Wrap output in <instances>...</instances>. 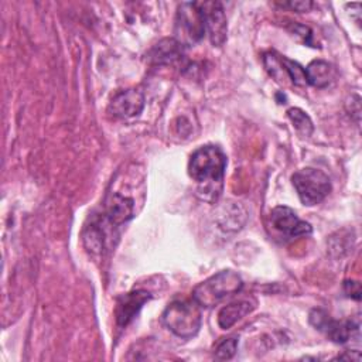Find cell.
I'll use <instances>...</instances> for the list:
<instances>
[{
  "instance_id": "obj_16",
  "label": "cell",
  "mask_w": 362,
  "mask_h": 362,
  "mask_svg": "<svg viewBox=\"0 0 362 362\" xmlns=\"http://www.w3.org/2000/svg\"><path fill=\"white\" fill-rule=\"evenodd\" d=\"M287 116L291 120L294 129L301 134V136H310L314 130V124L313 120L310 119V116L301 110L300 107H290L287 110Z\"/></svg>"
},
{
  "instance_id": "obj_10",
  "label": "cell",
  "mask_w": 362,
  "mask_h": 362,
  "mask_svg": "<svg viewBox=\"0 0 362 362\" xmlns=\"http://www.w3.org/2000/svg\"><path fill=\"white\" fill-rule=\"evenodd\" d=\"M144 107V96L137 89H126L117 92L109 106L107 112L116 119H130L141 113Z\"/></svg>"
},
{
  "instance_id": "obj_5",
  "label": "cell",
  "mask_w": 362,
  "mask_h": 362,
  "mask_svg": "<svg viewBox=\"0 0 362 362\" xmlns=\"http://www.w3.org/2000/svg\"><path fill=\"white\" fill-rule=\"evenodd\" d=\"M308 321L315 329L324 332L325 337L335 344H345L354 337L359 338L358 322H354L352 320H345V321L334 320L327 311L321 308L311 310L308 314Z\"/></svg>"
},
{
  "instance_id": "obj_7",
  "label": "cell",
  "mask_w": 362,
  "mask_h": 362,
  "mask_svg": "<svg viewBox=\"0 0 362 362\" xmlns=\"http://www.w3.org/2000/svg\"><path fill=\"white\" fill-rule=\"evenodd\" d=\"M177 30L191 42L199 41L205 34V20L198 1L181 3L177 11Z\"/></svg>"
},
{
  "instance_id": "obj_9",
  "label": "cell",
  "mask_w": 362,
  "mask_h": 362,
  "mask_svg": "<svg viewBox=\"0 0 362 362\" xmlns=\"http://www.w3.org/2000/svg\"><path fill=\"white\" fill-rule=\"evenodd\" d=\"M204 20H205V30L208 31L209 41L214 47H221L225 40H226V31H228V24H226V16L225 10L221 1H204L198 3Z\"/></svg>"
},
{
  "instance_id": "obj_19",
  "label": "cell",
  "mask_w": 362,
  "mask_h": 362,
  "mask_svg": "<svg viewBox=\"0 0 362 362\" xmlns=\"http://www.w3.org/2000/svg\"><path fill=\"white\" fill-rule=\"evenodd\" d=\"M344 290L348 297L354 300H361V283L356 280H346L344 281Z\"/></svg>"
},
{
  "instance_id": "obj_2",
  "label": "cell",
  "mask_w": 362,
  "mask_h": 362,
  "mask_svg": "<svg viewBox=\"0 0 362 362\" xmlns=\"http://www.w3.org/2000/svg\"><path fill=\"white\" fill-rule=\"evenodd\" d=\"M243 287L242 277L233 270H222L208 277L192 290V298L204 308L219 304L223 298L239 293Z\"/></svg>"
},
{
  "instance_id": "obj_17",
  "label": "cell",
  "mask_w": 362,
  "mask_h": 362,
  "mask_svg": "<svg viewBox=\"0 0 362 362\" xmlns=\"http://www.w3.org/2000/svg\"><path fill=\"white\" fill-rule=\"evenodd\" d=\"M236 348H238V338L236 337L222 338V341H219L216 344L215 349H214V356L219 361L230 359L236 354Z\"/></svg>"
},
{
  "instance_id": "obj_4",
  "label": "cell",
  "mask_w": 362,
  "mask_h": 362,
  "mask_svg": "<svg viewBox=\"0 0 362 362\" xmlns=\"http://www.w3.org/2000/svg\"><path fill=\"white\" fill-rule=\"evenodd\" d=\"M291 182L300 201L307 206L320 204L331 192L329 177L314 167H305L296 171L291 175Z\"/></svg>"
},
{
  "instance_id": "obj_20",
  "label": "cell",
  "mask_w": 362,
  "mask_h": 362,
  "mask_svg": "<svg viewBox=\"0 0 362 362\" xmlns=\"http://www.w3.org/2000/svg\"><path fill=\"white\" fill-rule=\"evenodd\" d=\"M280 6L288 7L298 13H303V11H308L313 7V3L308 0H298V1H286V3H281Z\"/></svg>"
},
{
  "instance_id": "obj_12",
  "label": "cell",
  "mask_w": 362,
  "mask_h": 362,
  "mask_svg": "<svg viewBox=\"0 0 362 362\" xmlns=\"http://www.w3.org/2000/svg\"><path fill=\"white\" fill-rule=\"evenodd\" d=\"M134 215V202L129 197H123L117 192L112 194L105 206V216L112 225H122L132 219Z\"/></svg>"
},
{
  "instance_id": "obj_8",
  "label": "cell",
  "mask_w": 362,
  "mask_h": 362,
  "mask_svg": "<svg viewBox=\"0 0 362 362\" xmlns=\"http://www.w3.org/2000/svg\"><path fill=\"white\" fill-rule=\"evenodd\" d=\"M270 221L273 228L283 233L286 238L308 236L313 232L311 225L300 219L297 214L286 205H279L273 208L270 212Z\"/></svg>"
},
{
  "instance_id": "obj_13",
  "label": "cell",
  "mask_w": 362,
  "mask_h": 362,
  "mask_svg": "<svg viewBox=\"0 0 362 362\" xmlns=\"http://www.w3.org/2000/svg\"><path fill=\"white\" fill-rule=\"evenodd\" d=\"M255 308V303L250 300H239L233 301L225 307H222L218 313V325L222 329H228L235 325L245 315L252 313Z\"/></svg>"
},
{
  "instance_id": "obj_18",
  "label": "cell",
  "mask_w": 362,
  "mask_h": 362,
  "mask_svg": "<svg viewBox=\"0 0 362 362\" xmlns=\"http://www.w3.org/2000/svg\"><path fill=\"white\" fill-rule=\"evenodd\" d=\"M293 35H296L301 42H304L305 45L310 47H315L313 42V33L310 30V27L304 25V24H291L290 27Z\"/></svg>"
},
{
  "instance_id": "obj_11",
  "label": "cell",
  "mask_w": 362,
  "mask_h": 362,
  "mask_svg": "<svg viewBox=\"0 0 362 362\" xmlns=\"http://www.w3.org/2000/svg\"><path fill=\"white\" fill-rule=\"evenodd\" d=\"M151 298V294L146 290H136L126 293L117 298L116 308H115V317L119 327H126L133 321V318L137 315V313L141 310L144 303H147Z\"/></svg>"
},
{
  "instance_id": "obj_14",
  "label": "cell",
  "mask_w": 362,
  "mask_h": 362,
  "mask_svg": "<svg viewBox=\"0 0 362 362\" xmlns=\"http://www.w3.org/2000/svg\"><path fill=\"white\" fill-rule=\"evenodd\" d=\"M307 82L315 88H327L335 76L334 66L324 59H314L305 68Z\"/></svg>"
},
{
  "instance_id": "obj_1",
  "label": "cell",
  "mask_w": 362,
  "mask_h": 362,
  "mask_svg": "<svg viewBox=\"0 0 362 362\" xmlns=\"http://www.w3.org/2000/svg\"><path fill=\"white\" fill-rule=\"evenodd\" d=\"M226 156L221 147L206 144L197 148L188 161V174L198 184V195L211 204L216 202L223 185Z\"/></svg>"
},
{
  "instance_id": "obj_15",
  "label": "cell",
  "mask_w": 362,
  "mask_h": 362,
  "mask_svg": "<svg viewBox=\"0 0 362 362\" xmlns=\"http://www.w3.org/2000/svg\"><path fill=\"white\" fill-rule=\"evenodd\" d=\"M181 42L174 38H165L160 41L151 51V58L158 64H170L180 58Z\"/></svg>"
},
{
  "instance_id": "obj_3",
  "label": "cell",
  "mask_w": 362,
  "mask_h": 362,
  "mask_svg": "<svg viewBox=\"0 0 362 362\" xmlns=\"http://www.w3.org/2000/svg\"><path fill=\"white\" fill-rule=\"evenodd\" d=\"M161 320L163 324L178 338H192L201 328V305L194 298L173 301L165 307Z\"/></svg>"
},
{
  "instance_id": "obj_6",
  "label": "cell",
  "mask_w": 362,
  "mask_h": 362,
  "mask_svg": "<svg viewBox=\"0 0 362 362\" xmlns=\"http://www.w3.org/2000/svg\"><path fill=\"white\" fill-rule=\"evenodd\" d=\"M263 64H264L266 71L277 81L287 78L291 81V83H294L297 86L308 85L305 68H303L298 62H296L284 55H280L274 51L266 52L263 55Z\"/></svg>"
}]
</instances>
